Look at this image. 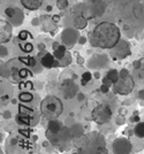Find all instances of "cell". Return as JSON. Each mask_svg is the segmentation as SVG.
Segmentation results:
<instances>
[{
    "label": "cell",
    "instance_id": "1",
    "mask_svg": "<svg viewBox=\"0 0 144 154\" xmlns=\"http://www.w3.org/2000/svg\"><path fill=\"white\" fill-rule=\"evenodd\" d=\"M120 36L121 33L118 26L111 22H102L96 26V28L90 33L89 43L92 47L112 50L121 40Z\"/></svg>",
    "mask_w": 144,
    "mask_h": 154
},
{
    "label": "cell",
    "instance_id": "2",
    "mask_svg": "<svg viewBox=\"0 0 144 154\" xmlns=\"http://www.w3.org/2000/svg\"><path fill=\"white\" fill-rule=\"evenodd\" d=\"M64 111L61 100L54 96H47L40 102V113L46 120H54Z\"/></svg>",
    "mask_w": 144,
    "mask_h": 154
},
{
    "label": "cell",
    "instance_id": "3",
    "mask_svg": "<svg viewBox=\"0 0 144 154\" xmlns=\"http://www.w3.org/2000/svg\"><path fill=\"white\" fill-rule=\"evenodd\" d=\"M46 137L53 146L59 148L60 151H66L70 148V139L73 138L70 133V128L62 126V129L55 133L46 130Z\"/></svg>",
    "mask_w": 144,
    "mask_h": 154
},
{
    "label": "cell",
    "instance_id": "4",
    "mask_svg": "<svg viewBox=\"0 0 144 154\" xmlns=\"http://www.w3.org/2000/svg\"><path fill=\"white\" fill-rule=\"evenodd\" d=\"M77 148L84 150H96L105 146L104 137L98 132H90L87 135H82V137L75 141Z\"/></svg>",
    "mask_w": 144,
    "mask_h": 154
},
{
    "label": "cell",
    "instance_id": "5",
    "mask_svg": "<svg viewBox=\"0 0 144 154\" xmlns=\"http://www.w3.org/2000/svg\"><path fill=\"white\" fill-rule=\"evenodd\" d=\"M113 115V112L111 109L110 105H105V104H99L97 105L91 112V119L97 123V124H106L110 122L111 117Z\"/></svg>",
    "mask_w": 144,
    "mask_h": 154
},
{
    "label": "cell",
    "instance_id": "6",
    "mask_svg": "<svg viewBox=\"0 0 144 154\" xmlns=\"http://www.w3.org/2000/svg\"><path fill=\"white\" fill-rule=\"evenodd\" d=\"M134 86H135V82L130 76H127L125 78L120 77L118 82L113 84V91L114 93H118L121 96H127L133 91Z\"/></svg>",
    "mask_w": 144,
    "mask_h": 154
},
{
    "label": "cell",
    "instance_id": "7",
    "mask_svg": "<svg viewBox=\"0 0 144 154\" xmlns=\"http://www.w3.org/2000/svg\"><path fill=\"white\" fill-rule=\"evenodd\" d=\"M129 54H130V46H129V43L125 39L120 40L111 51V55L115 60L125 59Z\"/></svg>",
    "mask_w": 144,
    "mask_h": 154
},
{
    "label": "cell",
    "instance_id": "8",
    "mask_svg": "<svg viewBox=\"0 0 144 154\" xmlns=\"http://www.w3.org/2000/svg\"><path fill=\"white\" fill-rule=\"evenodd\" d=\"M80 33L77 32V29H72V28H67L62 31L61 33V39L62 43L65 44L66 47L68 48H72L76 43L79 42V36Z\"/></svg>",
    "mask_w": 144,
    "mask_h": 154
},
{
    "label": "cell",
    "instance_id": "9",
    "mask_svg": "<svg viewBox=\"0 0 144 154\" xmlns=\"http://www.w3.org/2000/svg\"><path fill=\"white\" fill-rule=\"evenodd\" d=\"M131 148V143L126 138H117L112 145V151L114 154H130Z\"/></svg>",
    "mask_w": 144,
    "mask_h": 154
},
{
    "label": "cell",
    "instance_id": "10",
    "mask_svg": "<svg viewBox=\"0 0 144 154\" xmlns=\"http://www.w3.org/2000/svg\"><path fill=\"white\" fill-rule=\"evenodd\" d=\"M12 31H13V26L12 23L1 20L0 21V42L1 44L9 42L12 38Z\"/></svg>",
    "mask_w": 144,
    "mask_h": 154
},
{
    "label": "cell",
    "instance_id": "11",
    "mask_svg": "<svg viewBox=\"0 0 144 154\" xmlns=\"http://www.w3.org/2000/svg\"><path fill=\"white\" fill-rule=\"evenodd\" d=\"M62 89V94L66 99H72L77 93V85L74 83L73 79H65L61 84Z\"/></svg>",
    "mask_w": 144,
    "mask_h": 154
},
{
    "label": "cell",
    "instance_id": "12",
    "mask_svg": "<svg viewBox=\"0 0 144 154\" xmlns=\"http://www.w3.org/2000/svg\"><path fill=\"white\" fill-rule=\"evenodd\" d=\"M44 0H21L22 6L29 11H37L43 5Z\"/></svg>",
    "mask_w": 144,
    "mask_h": 154
},
{
    "label": "cell",
    "instance_id": "13",
    "mask_svg": "<svg viewBox=\"0 0 144 154\" xmlns=\"http://www.w3.org/2000/svg\"><path fill=\"white\" fill-rule=\"evenodd\" d=\"M54 62H55V57L51 53H46L42 59H39V63L44 68H47V69L52 68Z\"/></svg>",
    "mask_w": 144,
    "mask_h": 154
},
{
    "label": "cell",
    "instance_id": "14",
    "mask_svg": "<svg viewBox=\"0 0 144 154\" xmlns=\"http://www.w3.org/2000/svg\"><path fill=\"white\" fill-rule=\"evenodd\" d=\"M73 154H108V151H107L106 146H104V147H99V148H96V150L77 148V151Z\"/></svg>",
    "mask_w": 144,
    "mask_h": 154
},
{
    "label": "cell",
    "instance_id": "15",
    "mask_svg": "<svg viewBox=\"0 0 144 154\" xmlns=\"http://www.w3.org/2000/svg\"><path fill=\"white\" fill-rule=\"evenodd\" d=\"M62 122L61 121H59L58 119H54V120H50L49 121V123H47V130L49 131H51V132H59L61 129H62Z\"/></svg>",
    "mask_w": 144,
    "mask_h": 154
},
{
    "label": "cell",
    "instance_id": "16",
    "mask_svg": "<svg viewBox=\"0 0 144 154\" xmlns=\"http://www.w3.org/2000/svg\"><path fill=\"white\" fill-rule=\"evenodd\" d=\"M88 26V20L84 15H77L75 18H74V27L77 30H83V29L87 28Z\"/></svg>",
    "mask_w": 144,
    "mask_h": 154
},
{
    "label": "cell",
    "instance_id": "17",
    "mask_svg": "<svg viewBox=\"0 0 144 154\" xmlns=\"http://www.w3.org/2000/svg\"><path fill=\"white\" fill-rule=\"evenodd\" d=\"M23 20H24V14L22 13L21 9H17V8H16V14L14 15L13 17H11V23H12V26L19 27V26L23 22Z\"/></svg>",
    "mask_w": 144,
    "mask_h": 154
},
{
    "label": "cell",
    "instance_id": "18",
    "mask_svg": "<svg viewBox=\"0 0 144 154\" xmlns=\"http://www.w3.org/2000/svg\"><path fill=\"white\" fill-rule=\"evenodd\" d=\"M19 61H21L22 63H24L29 67H36L37 65V60L34 56H24V57H19Z\"/></svg>",
    "mask_w": 144,
    "mask_h": 154
},
{
    "label": "cell",
    "instance_id": "19",
    "mask_svg": "<svg viewBox=\"0 0 144 154\" xmlns=\"http://www.w3.org/2000/svg\"><path fill=\"white\" fill-rule=\"evenodd\" d=\"M67 54V51H66V46L65 45H60L57 50H54L53 52V55L57 60H61L64 56Z\"/></svg>",
    "mask_w": 144,
    "mask_h": 154
},
{
    "label": "cell",
    "instance_id": "20",
    "mask_svg": "<svg viewBox=\"0 0 144 154\" xmlns=\"http://www.w3.org/2000/svg\"><path fill=\"white\" fill-rule=\"evenodd\" d=\"M134 132L136 137L144 138V122H137V124L134 128Z\"/></svg>",
    "mask_w": 144,
    "mask_h": 154
},
{
    "label": "cell",
    "instance_id": "21",
    "mask_svg": "<svg viewBox=\"0 0 144 154\" xmlns=\"http://www.w3.org/2000/svg\"><path fill=\"white\" fill-rule=\"evenodd\" d=\"M112 82H113V84L114 83H117L119 79H120V72H119L118 70L115 69H111L108 72H107V75H106Z\"/></svg>",
    "mask_w": 144,
    "mask_h": 154
},
{
    "label": "cell",
    "instance_id": "22",
    "mask_svg": "<svg viewBox=\"0 0 144 154\" xmlns=\"http://www.w3.org/2000/svg\"><path fill=\"white\" fill-rule=\"evenodd\" d=\"M19 99H20V101L21 102H30V101H32V99H34V94L31 93V92H22V93H20V96H19Z\"/></svg>",
    "mask_w": 144,
    "mask_h": 154
},
{
    "label": "cell",
    "instance_id": "23",
    "mask_svg": "<svg viewBox=\"0 0 144 154\" xmlns=\"http://www.w3.org/2000/svg\"><path fill=\"white\" fill-rule=\"evenodd\" d=\"M72 54L70 53H67L61 60H59V65H60V67H67V66H69L70 63H72Z\"/></svg>",
    "mask_w": 144,
    "mask_h": 154
},
{
    "label": "cell",
    "instance_id": "24",
    "mask_svg": "<svg viewBox=\"0 0 144 154\" xmlns=\"http://www.w3.org/2000/svg\"><path fill=\"white\" fill-rule=\"evenodd\" d=\"M19 112H20V114H23V115L32 116V114H34V109H31L30 107H27V106H24V105L20 104V105H19Z\"/></svg>",
    "mask_w": 144,
    "mask_h": 154
},
{
    "label": "cell",
    "instance_id": "25",
    "mask_svg": "<svg viewBox=\"0 0 144 154\" xmlns=\"http://www.w3.org/2000/svg\"><path fill=\"white\" fill-rule=\"evenodd\" d=\"M31 37H32V36H31L30 32L27 31V30L20 31V32H19V36H17V38H19L20 40H22V42H24V40H27L28 38H31Z\"/></svg>",
    "mask_w": 144,
    "mask_h": 154
},
{
    "label": "cell",
    "instance_id": "26",
    "mask_svg": "<svg viewBox=\"0 0 144 154\" xmlns=\"http://www.w3.org/2000/svg\"><path fill=\"white\" fill-rule=\"evenodd\" d=\"M20 47H21V50L23 51V52H26V53H30L32 50H34V46H32V44H30V43H24L23 42L20 44Z\"/></svg>",
    "mask_w": 144,
    "mask_h": 154
},
{
    "label": "cell",
    "instance_id": "27",
    "mask_svg": "<svg viewBox=\"0 0 144 154\" xmlns=\"http://www.w3.org/2000/svg\"><path fill=\"white\" fill-rule=\"evenodd\" d=\"M69 2L68 0H57V7L60 9V11H64L68 7Z\"/></svg>",
    "mask_w": 144,
    "mask_h": 154
},
{
    "label": "cell",
    "instance_id": "28",
    "mask_svg": "<svg viewBox=\"0 0 144 154\" xmlns=\"http://www.w3.org/2000/svg\"><path fill=\"white\" fill-rule=\"evenodd\" d=\"M31 75H32V74L30 72V70L27 69V68H21V69H20V77H21V79H22V78L24 79L28 76H31Z\"/></svg>",
    "mask_w": 144,
    "mask_h": 154
},
{
    "label": "cell",
    "instance_id": "29",
    "mask_svg": "<svg viewBox=\"0 0 144 154\" xmlns=\"http://www.w3.org/2000/svg\"><path fill=\"white\" fill-rule=\"evenodd\" d=\"M5 14H6V16H8L9 18L13 17L14 15L16 14V8H14V7H7V8L5 9Z\"/></svg>",
    "mask_w": 144,
    "mask_h": 154
},
{
    "label": "cell",
    "instance_id": "30",
    "mask_svg": "<svg viewBox=\"0 0 144 154\" xmlns=\"http://www.w3.org/2000/svg\"><path fill=\"white\" fill-rule=\"evenodd\" d=\"M92 78V74L90 72V71H84L83 74H82V79L83 81H85V82H90Z\"/></svg>",
    "mask_w": 144,
    "mask_h": 154
},
{
    "label": "cell",
    "instance_id": "31",
    "mask_svg": "<svg viewBox=\"0 0 144 154\" xmlns=\"http://www.w3.org/2000/svg\"><path fill=\"white\" fill-rule=\"evenodd\" d=\"M100 92L103 93V94H107L108 93V91H110V86L106 84H102V86H100Z\"/></svg>",
    "mask_w": 144,
    "mask_h": 154
},
{
    "label": "cell",
    "instance_id": "32",
    "mask_svg": "<svg viewBox=\"0 0 144 154\" xmlns=\"http://www.w3.org/2000/svg\"><path fill=\"white\" fill-rule=\"evenodd\" d=\"M40 20L39 17H34L32 20H31V24L34 26V27H38V26H40Z\"/></svg>",
    "mask_w": 144,
    "mask_h": 154
},
{
    "label": "cell",
    "instance_id": "33",
    "mask_svg": "<svg viewBox=\"0 0 144 154\" xmlns=\"http://www.w3.org/2000/svg\"><path fill=\"white\" fill-rule=\"evenodd\" d=\"M125 116H122V115H119L118 117H117V120H115V122H117V124L119 126H121V124H125Z\"/></svg>",
    "mask_w": 144,
    "mask_h": 154
},
{
    "label": "cell",
    "instance_id": "34",
    "mask_svg": "<svg viewBox=\"0 0 144 154\" xmlns=\"http://www.w3.org/2000/svg\"><path fill=\"white\" fill-rule=\"evenodd\" d=\"M119 72H120V77H121V78H125V77L129 76V71H128L127 69H125V68H123V69H121Z\"/></svg>",
    "mask_w": 144,
    "mask_h": 154
},
{
    "label": "cell",
    "instance_id": "35",
    "mask_svg": "<svg viewBox=\"0 0 144 154\" xmlns=\"http://www.w3.org/2000/svg\"><path fill=\"white\" fill-rule=\"evenodd\" d=\"M0 50H1V54H0L1 57H4V56H6L7 54H8V51H7V48L4 46V44L0 46Z\"/></svg>",
    "mask_w": 144,
    "mask_h": 154
},
{
    "label": "cell",
    "instance_id": "36",
    "mask_svg": "<svg viewBox=\"0 0 144 154\" xmlns=\"http://www.w3.org/2000/svg\"><path fill=\"white\" fill-rule=\"evenodd\" d=\"M8 99H9V97H8L7 94H5V96H1V106H4V105H7V102H8Z\"/></svg>",
    "mask_w": 144,
    "mask_h": 154
},
{
    "label": "cell",
    "instance_id": "37",
    "mask_svg": "<svg viewBox=\"0 0 144 154\" xmlns=\"http://www.w3.org/2000/svg\"><path fill=\"white\" fill-rule=\"evenodd\" d=\"M103 84H106V85H108V86H111V85H113V82H112L107 76H105L104 78H103Z\"/></svg>",
    "mask_w": 144,
    "mask_h": 154
},
{
    "label": "cell",
    "instance_id": "38",
    "mask_svg": "<svg viewBox=\"0 0 144 154\" xmlns=\"http://www.w3.org/2000/svg\"><path fill=\"white\" fill-rule=\"evenodd\" d=\"M87 40H88V38L87 37H84V36H80V38H79V44L80 45H84L85 43H87Z\"/></svg>",
    "mask_w": 144,
    "mask_h": 154
},
{
    "label": "cell",
    "instance_id": "39",
    "mask_svg": "<svg viewBox=\"0 0 144 154\" xmlns=\"http://www.w3.org/2000/svg\"><path fill=\"white\" fill-rule=\"evenodd\" d=\"M141 61H138V60H136V61H134V63H133V67H134V69H140L141 68Z\"/></svg>",
    "mask_w": 144,
    "mask_h": 154
},
{
    "label": "cell",
    "instance_id": "40",
    "mask_svg": "<svg viewBox=\"0 0 144 154\" xmlns=\"http://www.w3.org/2000/svg\"><path fill=\"white\" fill-rule=\"evenodd\" d=\"M76 62H77V65H83V63H84V59L80 55V54H77V56H76Z\"/></svg>",
    "mask_w": 144,
    "mask_h": 154
},
{
    "label": "cell",
    "instance_id": "41",
    "mask_svg": "<svg viewBox=\"0 0 144 154\" xmlns=\"http://www.w3.org/2000/svg\"><path fill=\"white\" fill-rule=\"evenodd\" d=\"M2 116H4L5 119H11V117H12V113L8 112V111H5V112L2 113Z\"/></svg>",
    "mask_w": 144,
    "mask_h": 154
},
{
    "label": "cell",
    "instance_id": "42",
    "mask_svg": "<svg viewBox=\"0 0 144 154\" xmlns=\"http://www.w3.org/2000/svg\"><path fill=\"white\" fill-rule=\"evenodd\" d=\"M130 121L131 122H140V116H138V115H133Z\"/></svg>",
    "mask_w": 144,
    "mask_h": 154
},
{
    "label": "cell",
    "instance_id": "43",
    "mask_svg": "<svg viewBox=\"0 0 144 154\" xmlns=\"http://www.w3.org/2000/svg\"><path fill=\"white\" fill-rule=\"evenodd\" d=\"M84 99H85V96H84L82 92H79V93H77V100H79V101H83Z\"/></svg>",
    "mask_w": 144,
    "mask_h": 154
},
{
    "label": "cell",
    "instance_id": "44",
    "mask_svg": "<svg viewBox=\"0 0 144 154\" xmlns=\"http://www.w3.org/2000/svg\"><path fill=\"white\" fill-rule=\"evenodd\" d=\"M52 21L54 23H57V22H59L60 21V15H54L52 17Z\"/></svg>",
    "mask_w": 144,
    "mask_h": 154
},
{
    "label": "cell",
    "instance_id": "45",
    "mask_svg": "<svg viewBox=\"0 0 144 154\" xmlns=\"http://www.w3.org/2000/svg\"><path fill=\"white\" fill-rule=\"evenodd\" d=\"M119 114L122 115V116H125V115L127 114V109H126V108H120V109H119Z\"/></svg>",
    "mask_w": 144,
    "mask_h": 154
},
{
    "label": "cell",
    "instance_id": "46",
    "mask_svg": "<svg viewBox=\"0 0 144 154\" xmlns=\"http://www.w3.org/2000/svg\"><path fill=\"white\" fill-rule=\"evenodd\" d=\"M46 53H47L46 51H39V52H38V55H37V56H38V59H42V57L45 55Z\"/></svg>",
    "mask_w": 144,
    "mask_h": 154
},
{
    "label": "cell",
    "instance_id": "47",
    "mask_svg": "<svg viewBox=\"0 0 144 154\" xmlns=\"http://www.w3.org/2000/svg\"><path fill=\"white\" fill-rule=\"evenodd\" d=\"M138 98L144 100V90H141V91L138 92Z\"/></svg>",
    "mask_w": 144,
    "mask_h": 154
},
{
    "label": "cell",
    "instance_id": "48",
    "mask_svg": "<svg viewBox=\"0 0 144 154\" xmlns=\"http://www.w3.org/2000/svg\"><path fill=\"white\" fill-rule=\"evenodd\" d=\"M38 48H39V51H45V44L40 43L39 45H38Z\"/></svg>",
    "mask_w": 144,
    "mask_h": 154
},
{
    "label": "cell",
    "instance_id": "49",
    "mask_svg": "<svg viewBox=\"0 0 144 154\" xmlns=\"http://www.w3.org/2000/svg\"><path fill=\"white\" fill-rule=\"evenodd\" d=\"M93 77L98 79V78L100 77V72H99V71H95V72H93Z\"/></svg>",
    "mask_w": 144,
    "mask_h": 154
},
{
    "label": "cell",
    "instance_id": "50",
    "mask_svg": "<svg viewBox=\"0 0 144 154\" xmlns=\"http://www.w3.org/2000/svg\"><path fill=\"white\" fill-rule=\"evenodd\" d=\"M52 46H53V50H57V48H58V47L60 46V44H59L58 42H54V43H53Z\"/></svg>",
    "mask_w": 144,
    "mask_h": 154
},
{
    "label": "cell",
    "instance_id": "51",
    "mask_svg": "<svg viewBox=\"0 0 144 154\" xmlns=\"http://www.w3.org/2000/svg\"><path fill=\"white\" fill-rule=\"evenodd\" d=\"M51 11H52V6H50V5L46 6V12H51Z\"/></svg>",
    "mask_w": 144,
    "mask_h": 154
},
{
    "label": "cell",
    "instance_id": "52",
    "mask_svg": "<svg viewBox=\"0 0 144 154\" xmlns=\"http://www.w3.org/2000/svg\"><path fill=\"white\" fill-rule=\"evenodd\" d=\"M49 146V141H44L43 143V147H47Z\"/></svg>",
    "mask_w": 144,
    "mask_h": 154
},
{
    "label": "cell",
    "instance_id": "53",
    "mask_svg": "<svg viewBox=\"0 0 144 154\" xmlns=\"http://www.w3.org/2000/svg\"><path fill=\"white\" fill-rule=\"evenodd\" d=\"M11 101H12V104H16V102H17V101H16V99H12Z\"/></svg>",
    "mask_w": 144,
    "mask_h": 154
},
{
    "label": "cell",
    "instance_id": "54",
    "mask_svg": "<svg viewBox=\"0 0 144 154\" xmlns=\"http://www.w3.org/2000/svg\"><path fill=\"white\" fill-rule=\"evenodd\" d=\"M143 72H144V68H143Z\"/></svg>",
    "mask_w": 144,
    "mask_h": 154
}]
</instances>
